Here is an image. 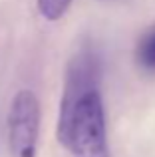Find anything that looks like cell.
Wrapping results in <instances>:
<instances>
[{"instance_id": "obj_4", "label": "cell", "mask_w": 155, "mask_h": 157, "mask_svg": "<svg viewBox=\"0 0 155 157\" xmlns=\"http://www.w3.org/2000/svg\"><path fill=\"white\" fill-rule=\"evenodd\" d=\"M135 58L139 62L141 68L149 70V72H155V28L143 34V38L137 44V52Z\"/></svg>"}, {"instance_id": "obj_2", "label": "cell", "mask_w": 155, "mask_h": 157, "mask_svg": "<svg viewBox=\"0 0 155 157\" xmlns=\"http://www.w3.org/2000/svg\"><path fill=\"white\" fill-rule=\"evenodd\" d=\"M72 157H109L105 113L100 90L78 105L68 135L62 143Z\"/></svg>"}, {"instance_id": "obj_3", "label": "cell", "mask_w": 155, "mask_h": 157, "mask_svg": "<svg viewBox=\"0 0 155 157\" xmlns=\"http://www.w3.org/2000/svg\"><path fill=\"white\" fill-rule=\"evenodd\" d=\"M40 135V101L32 90L14 94L6 115L10 157H36Z\"/></svg>"}, {"instance_id": "obj_1", "label": "cell", "mask_w": 155, "mask_h": 157, "mask_svg": "<svg viewBox=\"0 0 155 157\" xmlns=\"http://www.w3.org/2000/svg\"><path fill=\"white\" fill-rule=\"evenodd\" d=\"M100 76H101V60L96 48L85 44L74 52L68 60L66 78H64V90L60 100V113H58V141L64 143L70 129L72 117H74L78 105L89 96L100 90Z\"/></svg>"}, {"instance_id": "obj_5", "label": "cell", "mask_w": 155, "mask_h": 157, "mask_svg": "<svg viewBox=\"0 0 155 157\" xmlns=\"http://www.w3.org/2000/svg\"><path fill=\"white\" fill-rule=\"evenodd\" d=\"M72 2L74 0H36L38 4V12L50 22H56L60 20L68 10H70Z\"/></svg>"}]
</instances>
